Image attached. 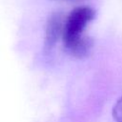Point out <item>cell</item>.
<instances>
[{
	"label": "cell",
	"mask_w": 122,
	"mask_h": 122,
	"mask_svg": "<svg viewBox=\"0 0 122 122\" xmlns=\"http://www.w3.org/2000/svg\"><path fill=\"white\" fill-rule=\"evenodd\" d=\"M95 13V10L91 7L79 6L65 17L61 37L64 49L71 55L83 58L90 54L92 40L84 32L87 26L94 19Z\"/></svg>",
	"instance_id": "1"
},
{
	"label": "cell",
	"mask_w": 122,
	"mask_h": 122,
	"mask_svg": "<svg viewBox=\"0 0 122 122\" xmlns=\"http://www.w3.org/2000/svg\"><path fill=\"white\" fill-rule=\"evenodd\" d=\"M62 1H67V2H81L83 0H62Z\"/></svg>",
	"instance_id": "4"
},
{
	"label": "cell",
	"mask_w": 122,
	"mask_h": 122,
	"mask_svg": "<svg viewBox=\"0 0 122 122\" xmlns=\"http://www.w3.org/2000/svg\"><path fill=\"white\" fill-rule=\"evenodd\" d=\"M112 114L115 122H122V95L114 104Z\"/></svg>",
	"instance_id": "3"
},
{
	"label": "cell",
	"mask_w": 122,
	"mask_h": 122,
	"mask_svg": "<svg viewBox=\"0 0 122 122\" xmlns=\"http://www.w3.org/2000/svg\"><path fill=\"white\" fill-rule=\"evenodd\" d=\"M64 21H65V17L61 12H53L49 17L45 30V39H44L45 51H51L55 45L58 38L62 36Z\"/></svg>",
	"instance_id": "2"
}]
</instances>
